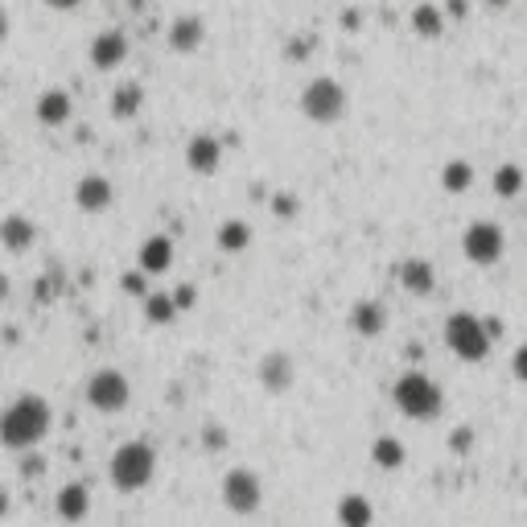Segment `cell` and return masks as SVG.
Instances as JSON below:
<instances>
[{
	"instance_id": "cell-1",
	"label": "cell",
	"mask_w": 527,
	"mask_h": 527,
	"mask_svg": "<svg viewBox=\"0 0 527 527\" xmlns=\"http://www.w3.org/2000/svg\"><path fill=\"white\" fill-rule=\"evenodd\" d=\"M50 429H54V408L38 392L17 396L5 412H0V445L5 449H17V453L38 449Z\"/></svg>"
},
{
	"instance_id": "cell-2",
	"label": "cell",
	"mask_w": 527,
	"mask_h": 527,
	"mask_svg": "<svg viewBox=\"0 0 527 527\" xmlns=\"http://www.w3.org/2000/svg\"><path fill=\"white\" fill-rule=\"evenodd\" d=\"M392 400L396 408L408 416V420H437L441 408H445V392H441V383L425 371H416L408 367L396 383H392Z\"/></svg>"
},
{
	"instance_id": "cell-3",
	"label": "cell",
	"mask_w": 527,
	"mask_h": 527,
	"mask_svg": "<svg viewBox=\"0 0 527 527\" xmlns=\"http://www.w3.org/2000/svg\"><path fill=\"white\" fill-rule=\"evenodd\" d=\"M445 346L462 363H486L490 350H495V334L486 330V318H478L470 309H458L445 318Z\"/></svg>"
},
{
	"instance_id": "cell-4",
	"label": "cell",
	"mask_w": 527,
	"mask_h": 527,
	"mask_svg": "<svg viewBox=\"0 0 527 527\" xmlns=\"http://www.w3.org/2000/svg\"><path fill=\"white\" fill-rule=\"evenodd\" d=\"M157 474V449L149 441H124L116 453H112V466H108V478L116 490L124 495H136V490H145Z\"/></svg>"
},
{
	"instance_id": "cell-5",
	"label": "cell",
	"mask_w": 527,
	"mask_h": 527,
	"mask_svg": "<svg viewBox=\"0 0 527 527\" xmlns=\"http://www.w3.org/2000/svg\"><path fill=\"white\" fill-rule=\"evenodd\" d=\"M346 103H350L346 87L338 79H330V75L305 83V91H301V112L313 124H338L346 116Z\"/></svg>"
},
{
	"instance_id": "cell-6",
	"label": "cell",
	"mask_w": 527,
	"mask_h": 527,
	"mask_svg": "<svg viewBox=\"0 0 527 527\" xmlns=\"http://www.w3.org/2000/svg\"><path fill=\"white\" fill-rule=\"evenodd\" d=\"M83 396H87V404H91L95 412L116 416V412H124L128 400H132V383H128V375L116 371V367H99V371L87 379Z\"/></svg>"
},
{
	"instance_id": "cell-7",
	"label": "cell",
	"mask_w": 527,
	"mask_h": 527,
	"mask_svg": "<svg viewBox=\"0 0 527 527\" xmlns=\"http://www.w3.org/2000/svg\"><path fill=\"white\" fill-rule=\"evenodd\" d=\"M503 252H507V235H503L499 223L478 219V223L466 227V235H462V256H466L470 264L490 268V264H499V260H503Z\"/></svg>"
},
{
	"instance_id": "cell-8",
	"label": "cell",
	"mask_w": 527,
	"mask_h": 527,
	"mask_svg": "<svg viewBox=\"0 0 527 527\" xmlns=\"http://www.w3.org/2000/svg\"><path fill=\"white\" fill-rule=\"evenodd\" d=\"M223 503H227L231 515H256L260 503H264V482H260V474L248 470V466L227 470V478H223Z\"/></svg>"
},
{
	"instance_id": "cell-9",
	"label": "cell",
	"mask_w": 527,
	"mask_h": 527,
	"mask_svg": "<svg viewBox=\"0 0 527 527\" xmlns=\"http://www.w3.org/2000/svg\"><path fill=\"white\" fill-rule=\"evenodd\" d=\"M297 383V363L293 355H285V350H268V355L260 359V388L268 396H289Z\"/></svg>"
},
{
	"instance_id": "cell-10",
	"label": "cell",
	"mask_w": 527,
	"mask_h": 527,
	"mask_svg": "<svg viewBox=\"0 0 527 527\" xmlns=\"http://www.w3.org/2000/svg\"><path fill=\"white\" fill-rule=\"evenodd\" d=\"M186 165H190V173H198V178H215L219 165H223V140L215 132H194L190 145H186Z\"/></svg>"
},
{
	"instance_id": "cell-11",
	"label": "cell",
	"mask_w": 527,
	"mask_h": 527,
	"mask_svg": "<svg viewBox=\"0 0 527 527\" xmlns=\"http://www.w3.org/2000/svg\"><path fill=\"white\" fill-rule=\"evenodd\" d=\"M116 202V186L103 178V173H87V178H79L75 186V206L83 210V215H103Z\"/></svg>"
},
{
	"instance_id": "cell-12",
	"label": "cell",
	"mask_w": 527,
	"mask_h": 527,
	"mask_svg": "<svg viewBox=\"0 0 527 527\" xmlns=\"http://www.w3.org/2000/svg\"><path fill=\"white\" fill-rule=\"evenodd\" d=\"M124 62H128V33H120V29L95 33V42H91V66L95 70H116Z\"/></svg>"
},
{
	"instance_id": "cell-13",
	"label": "cell",
	"mask_w": 527,
	"mask_h": 527,
	"mask_svg": "<svg viewBox=\"0 0 527 527\" xmlns=\"http://www.w3.org/2000/svg\"><path fill=\"white\" fill-rule=\"evenodd\" d=\"M33 116H38V124H46V128H62V124H70V116H75V99H70L62 87H50L38 95Z\"/></svg>"
},
{
	"instance_id": "cell-14",
	"label": "cell",
	"mask_w": 527,
	"mask_h": 527,
	"mask_svg": "<svg viewBox=\"0 0 527 527\" xmlns=\"http://www.w3.org/2000/svg\"><path fill=\"white\" fill-rule=\"evenodd\" d=\"M206 42V25H202V17H173L169 21V50L173 54H194L198 46Z\"/></svg>"
},
{
	"instance_id": "cell-15",
	"label": "cell",
	"mask_w": 527,
	"mask_h": 527,
	"mask_svg": "<svg viewBox=\"0 0 527 527\" xmlns=\"http://www.w3.org/2000/svg\"><path fill=\"white\" fill-rule=\"evenodd\" d=\"M0 243H5V252L25 256L33 243H38V227H33V219H25V215H5L0 219Z\"/></svg>"
},
{
	"instance_id": "cell-16",
	"label": "cell",
	"mask_w": 527,
	"mask_h": 527,
	"mask_svg": "<svg viewBox=\"0 0 527 527\" xmlns=\"http://www.w3.org/2000/svg\"><path fill=\"white\" fill-rule=\"evenodd\" d=\"M54 507H58V515H62L66 523H83V519L91 515V490H87V482H66V486L58 490Z\"/></svg>"
},
{
	"instance_id": "cell-17",
	"label": "cell",
	"mask_w": 527,
	"mask_h": 527,
	"mask_svg": "<svg viewBox=\"0 0 527 527\" xmlns=\"http://www.w3.org/2000/svg\"><path fill=\"white\" fill-rule=\"evenodd\" d=\"M169 264H173V239L169 235H149L140 243L136 268H145L149 276H161V272H169Z\"/></svg>"
},
{
	"instance_id": "cell-18",
	"label": "cell",
	"mask_w": 527,
	"mask_h": 527,
	"mask_svg": "<svg viewBox=\"0 0 527 527\" xmlns=\"http://www.w3.org/2000/svg\"><path fill=\"white\" fill-rule=\"evenodd\" d=\"M350 330H355L359 338H379L383 330H388V309H383L379 301H359L355 309H350Z\"/></svg>"
},
{
	"instance_id": "cell-19",
	"label": "cell",
	"mask_w": 527,
	"mask_h": 527,
	"mask_svg": "<svg viewBox=\"0 0 527 527\" xmlns=\"http://www.w3.org/2000/svg\"><path fill=\"white\" fill-rule=\"evenodd\" d=\"M400 285H404L412 297H429V293L437 289V272H433V264H429V260L412 256V260H404V264H400Z\"/></svg>"
},
{
	"instance_id": "cell-20",
	"label": "cell",
	"mask_w": 527,
	"mask_h": 527,
	"mask_svg": "<svg viewBox=\"0 0 527 527\" xmlns=\"http://www.w3.org/2000/svg\"><path fill=\"white\" fill-rule=\"evenodd\" d=\"M412 33H416V38H425V42H437L441 33H445V9H437L433 0L416 5L412 9Z\"/></svg>"
},
{
	"instance_id": "cell-21",
	"label": "cell",
	"mask_w": 527,
	"mask_h": 527,
	"mask_svg": "<svg viewBox=\"0 0 527 527\" xmlns=\"http://www.w3.org/2000/svg\"><path fill=\"white\" fill-rule=\"evenodd\" d=\"M140 108H145V87H140V83H124V87L112 91L108 112L116 120H132V116H140Z\"/></svg>"
},
{
	"instance_id": "cell-22",
	"label": "cell",
	"mask_w": 527,
	"mask_h": 527,
	"mask_svg": "<svg viewBox=\"0 0 527 527\" xmlns=\"http://www.w3.org/2000/svg\"><path fill=\"white\" fill-rule=\"evenodd\" d=\"M215 239H219V248H223L227 256H239V252L252 248V227L243 223V219H227V223L215 231Z\"/></svg>"
},
{
	"instance_id": "cell-23",
	"label": "cell",
	"mask_w": 527,
	"mask_h": 527,
	"mask_svg": "<svg viewBox=\"0 0 527 527\" xmlns=\"http://www.w3.org/2000/svg\"><path fill=\"white\" fill-rule=\"evenodd\" d=\"M404 458H408V449H404L400 437H375V441H371V462H375L379 470H400Z\"/></svg>"
},
{
	"instance_id": "cell-24",
	"label": "cell",
	"mask_w": 527,
	"mask_h": 527,
	"mask_svg": "<svg viewBox=\"0 0 527 527\" xmlns=\"http://www.w3.org/2000/svg\"><path fill=\"white\" fill-rule=\"evenodd\" d=\"M338 523H346V527H371L375 523V507L363 495H346L338 503Z\"/></svg>"
},
{
	"instance_id": "cell-25",
	"label": "cell",
	"mask_w": 527,
	"mask_h": 527,
	"mask_svg": "<svg viewBox=\"0 0 527 527\" xmlns=\"http://www.w3.org/2000/svg\"><path fill=\"white\" fill-rule=\"evenodd\" d=\"M523 186H527V178H523V169H519L515 161L499 165V169H495V178H490V190H495L499 198H519Z\"/></svg>"
},
{
	"instance_id": "cell-26",
	"label": "cell",
	"mask_w": 527,
	"mask_h": 527,
	"mask_svg": "<svg viewBox=\"0 0 527 527\" xmlns=\"http://www.w3.org/2000/svg\"><path fill=\"white\" fill-rule=\"evenodd\" d=\"M441 186H445V194H466L470 186H474V165L470 161H449L445 169H441Z\"/></svg>"
},
{
	"instance_id": "cell-27",
	"label": "cell",
	"mask_w": 527,
	"mask_h": 527,
	"mask_svg": "<svg viewBox=\"0 0 527 527\" xmlns=\"http://www.w3.org/2000/svg\"><path fill=\"white\" fill-rule=\"evenodd\" d=\"M178 301H173V293H149L145 297V318H149V326H169L173 318H178Z\"/></svg>"
},
{
	"instance_id": "cell-28",
	"label": "cell",
	"mask_w": 527,
	"mask_h": 527,
	"mask_svg": "<svg viewBox=\"0 0 527 527\" xmlns=\"http://www.w3.org/2000/svg\"><path fill=\"white\" fill-rule=\"evenodd\" d=\"M124 289H128L132 297H149V272H145V268L128 272V276H124Z\"/></svg>"
},
{
	"instance_id": "cell-29",
	"label": "cell",
	"mask_w": 527,
	"mask_h": 527,
	"mask_svg": "<svg viewBox=\"0 0 527 527\" xmlns=\"http://www.w3.org/2000/svg\"><path fill=\"white\" fill-rule=\"evenodd\" d=\"M272 215L293 219V215H297V194H276V198H272Z\"/></svg>"
},
{
	"instance_id": "cell-30",
	"label": "cell",
	"mask_w": 527,
	"mask_h": 527,
	"mask_svg": "<svg viewBox=\"0 0 527 527\" xmlns=\"http://www.w3.org/2000/svg\"><path fill=\"white\" fill-rule=\"evenodd\" d=\"M202 445L206 449H227V429L223 425H206L202 429Z\"/></svg>"
},
{
	"instance_id": "cell-31",
	"label": "cell",
	"mask_w": 527,
	"mask_h": 527,
	"mask_svg": "<svg viewBox=\"0 0 527 527\" xmlns=\"http://www.w3.org/2000/svg\"><path fill=\"white\" fill-rule=\"evenodd\" d=\"M173 301H178V309L186 313V309L198 305V289H194V285H178V289H173Z\"/></svg>"
},
{
	"instance_id": "cell-32",
	"label": "cell",
	"mask_w": 527,
	"mask_h": 527,
	"mask_svg": "<svg viewBox=\"0 0 527 527\" xmlns=\"http://www.w3.org/2000/svg\"><path fill=\"white\" fill-rule=\"evenodd\" d=\"M511 375H515L519 383H527V342L515 346V355H511Z\"/></svg>"
},
{
	"instance_id": "cell-33",
	"label": "cell",
	"mask_w": 527,
	"mask_h": 527,
	"mask_svg": "<svg viewBox=\"0 0 527 527\" xmlns=\"http://www.w3.org/2000/svg\"><path fill=\"white\" fill-rule=\"evenodd\" d=\"M21 474H25V478H42V474H46V462H42V458H38V453H33V449H29V458H25V466H21Z\"/></svg>"
},
{
	"instance_id": "cell-34",
	"label": "cell",
	"mask_w": 527,
	"mask_h": 527,
	"mask_svg": "<svg viewBox=\"0 0 527 527\" xmlns=\"http://www.w3.org/2000/svg\"><path fill=\"white\" fill-rule=\"evenodd\" d=\"M470 445H474V429H470V425H462L458 433H453V449H458V453H466Z\"/></svg>"
},
{
	"instance_id": "cell-35",
	"label": "cell",
	"mask_w": 527,
	"mask_h": 527,
	"mask_svg": "<svg viewBox=\"0 0 527 527\" xmlns=\"http://www.w3.org/2000/svg\"><path fill=\"white\" fill-rule=\"evenodd\" d=\"M46 9H54V13H70V9H79L83 0H42Z\"/></svg>"
},
{
	"instance_id": "cell-36",
	"label": "cell",
	"mask_w": 527,
	"mask_h": 527,
	"mask_svg": "<svg viewBox=\"0 0 527 527\" xmlns=\"http://www.w3.org/2000/svg\"><path fill=\"white\" fill-rule=\"evenodd\" d=\"M466 13H470V5H466V0H449V17H458V21H462Z\"/></svg>"
},
{
	"instance_id": "cell-37",
	"label": "cell",
	"mask_w": 527,
	"mask_h": 527,
	"mask_svg": "<svg viewBox=\"0 0 527 527\" xmlns=\"http://www.w3.org/2000/svg\"><path fill=\"white\" fill-rule=\"evenodd\" d=\"M9 507H13V499H9V486H5V482H0V519H5V515H9Z\"/></svg>"
},
{
	"instance_id": "cell-38",
	"label": "cell",
	"mask_w": 527,
	"mask_h": 527,
	"mask_svg": "<svg viewBox=\"0 0 527 527\" xmlns=\"http://www.w3.org/2000/svg\"><path fill=\"white\" fill-rule=\"evenodd\" d=\"M9 33H13V21H9V13H5V9H0V46H5Z\"/></svg>"
},
{
	"instance_id": "cell-39",
	"label": "cell",
	"mask_w": 527,
	"mask_h": 527,
	"mask_svg": "<svg viewBox=\"0 0 527 527\" xmlns=\"http://www.w3.org/2000/svg\"><path fill=\"white\" fill-rule=\"evenodd\" d=\"M9 293H13V280L9 272H0V301H9Z\"/></svg>"
},
{
	"instance_id": "cell-40",
	"label": "cell",
	"mask_w": 527,
	"mask_h": 527,
	"mask_svg": "<svg viewBox=\"0 0 527 527\" xmlns=\"http://www.w3.org/2000/svg\"><path fill=\"white\" fill-rule=\"evenodd\" d=\"M486 330H490V334H495V342L503 338V322H499V318H486Z\"/></svg>"
},
{
	"instance_id": "cell-41",
	"label": "cell",
	"mask_w": 527,
	"mask_h": 527,
	"mask_svg": "<svg viewBox=\"0 0 527 527\" xmlns=\"http://www.w3.org/2000/svg\"><path fill=\"white\" fill-rule=\"evenodd\" d=\"M486 5H490V9L499 13V9H507V5H511V0H486Z\"/></svg>"
}]
</instances>
